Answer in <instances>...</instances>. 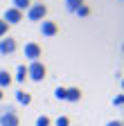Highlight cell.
<instances>
[{"label": "cell", "instance_id": "3957f363", "mask_svg": "<svg viewBox=\"0 0 124 126\" xmlns=\"http://www.w3.org/2000/svg\"><path fill=\"white\" fill-rule=\"evenodd\" d=\"M45 16H48V7L43 2H32L27 9V20H34V23H41L45 20Z\"/></svg>", "mask_w": 124, "mask_h": 126}, {"label": "cell", "instance_id": "44dd1931", "mask_svg": "<svg viewBox=\"0 0 124 126\" xmlns=\"http://www.w3.org/2000/svg\"><path fill=\"white\" fill-rule=\"evenodd\" d=\"M2 97H5V92H2V90H0V101H2Z\"/></svg>", "mask_w": 124, "mask_h": 126}, {"label": "cell", "instance_id": "7a4b0ae2", "mask_svg": "<svg viewBox=\"0 0 124 126\" xmlns=\"http://www.w3.org/2000/svg\"><path fill=\"white\" fill-rule=\"evenodd\" d=\"M45 63L43 61H32L27 65V79H32V81H36V83H41L43 79H45Z\"/></svg>", "mask_w": 124, "mask_h": 126}, {"label": "cell", "instance_id": "ffe728a7", "mask_svg": "<svg viewBox=\"0 0 124 126\" xmlns=\"http://www.w3.org/2000/svg\"><path fill=\"white\" fill-rule=\"evenodd\" d=\"M106 126H122V122H120V119H111Z\"/></svg>", "mask_w": 124, "mask_h": 126}, {"label": "cell", "instance_id": "7c38bea8", "mask_svg": "<svg viewBox=\"0 0 124 126\" xmlns=\"http://www.w3.org/2000/svg\"><path fill=\"white\" fill-rule=\"evenodd\" d=\"M63 2H66V9H68L70 14H74L77 9L84 5V0H63Z\"/></svg>", "mask_w": 124, "mask_h": 126}, {"label": "cell", "instance_id": "9c48e42d", "mask_svg": "<svg viewBox=\"0 0 124 126\" xmlns=\"http://www.w3.org/2000/svg\"><path fill=\"white\" fill-rule=\"evenodd\" d=\"M79 99H81L79 88H66V101H79Z\"/></svg>", "mask_w": 124, "mask_h": 126}, {"label": "cell", "instance_id": "8fae6325", "mask_svg": "<svg viewBox=\"0 0 124 126\" xmlns=\"http://www.w3.org/2000/svg\"><path fill=\"white\" fill-rule=\"evenodd\" d=\"M29 5H32V0H11V7L18 9V11H23V14L29 9Z\"/></svg>", "mask_w": 124, "mask_h": 126}, {"label": "cell", "instance_id": "ac0fdd59", "mask_svg": "<svg viewBox=\"0 0 124 126\" xmlns=\"http://www.w3.org/2000/svg\"><path fill=\"white\" fill-rule=\"evenodd\" d=\"M7 29H9V25H7L2 18H0V38H5V36H7Z\"/></svg>", "mask_w": 124, "mask_h": 126}, {"label": "cell", "instance_id": "6da1fadb", "mask_svg": "<svg viewBox=\"0 0 124 126\" xmlns=\"http://www.w3.org/2000/svg\"><path fill=\"white\" fill-rule=\"evenodd\" d=\"M0 126H20V117L14 106L0 108Z\"/></svg>", "mask_w": 124, "mask_h": 126}, {"label": "cell", "instance_id": "5bb4252c", "mask_svg": "<svg viewBox=\"0 0 124 126\" xmlns=\"http://www.w3.org/2000/svg\"><path fill=\"white\" fill-rule=\"evenodd\" d=\"M74 14H77V16H79V18H86V16H90V7H88V5L84 2V5H81L79 9H77Z\"/></svg>", "mask_w": 124, "mask_h": 126}, {"label": "cell", "instance_id": "2e32d148", "mask_svg": "<svg viewBox=\"0 0 124 126\" xmlns=\"http://www.w3.org/2000/svg\"><path fill=\"white\" fill-rule=\"evenodd\" d=\"M36 126H52V119L48 115H41V117H36Z\"/></svg>", "mask_w": 124, "mask_h": 126}, {"label": "cell", "instance_id": "9a60e30c", "mask_svg": "<svg viewBox=\"0 0 124 126\" xmlns=\"http://www.w3.org/2000/svg\"><path fill=\"white\" fill-rule=\"evenodd\" d=\"M54 99H59V101H66V88H63V86L54 88Z\"/></svg>", "mask_w": 124, "mask_h": 126}, {"label": "cell", "instance_id": "4fadbf2b", "mask_svg": "<svg viewBox=\"0 0 124 126\" xmlns=\"http://www.w3.org/2000/svg\"><path fill=\"white\" fill-rule=\"evenodd\" d=\"M25 79H27V68L25 65H18L16 68V81L18 83H25Z\"/></svg>", "mask_w": 124, "mask_h": 126}, {"label": "cell", "instance_id": "277c9868", "mask_svg": "<svg viewBox=\"0 0 124 126\" xmlns=\"http://www.w3.org/2000/svg\"><path fill=\"white\" fill-rule=\"evenodd\" d=\"M41 56H43V47L38 45V43H25V59H29V63L32 61H41Z\"/></svg>", "mask_w": 124, "mask_h": 126}, {"label": "cell", "instance_id": "5b68a950", "mask_svg": "<svg viewBox=\"0 0 124 126\" xmlns=\"http://www.w3.org/2000/svg\"><path fill=\"white\" fill-rule=\"evenodd\" d=\"M23 18H25V14L18 11V9H14V7H7L5 14H2V20H5L7 25H18Z\"/></svg>", "mask_w": 124, "mask_h": 126}, {"label": "cell", "instance_id": "7402d4cb", "mask_svg": "<svg viewBox=\"0 0 124 126\" xmlns=\"http://www.w3.org/2000/svg\"><path fill=\"white\" fill-rule=\"evenodd\" d=\"M70 126H72V124H70Z\"/></svg>", "mask_w": 124, "mask_h": 126}, {"label": "cell", "instance_id": "d6986e66", "mask_svg": "<svg viewBox=\"0 0 124 126\" xmlns=\"http://www.w3.org/2000/svg\"><path fill=\"white\" fill-rule=\"evenodd\" d=\"M122 104H124V97H122V94H115V97H113V106H117V108H120Z\"/></svg>", "mask_w": 124, "mask_h": 126}, {"label": "cell", "instance_id": "8992f818", "mask_svg": "<svg viewBox=\"0 0 124 126\" xmlns=\"http://www.w3.org/2000/svg\"><path fill=\"white\" fill-rule=\"evenodd\" d=\"M16 47H18L16 38H11V36H7V38H0V54H2V56L14 54V52H16Z\"/></svg>", "mask_w": 124, "mask_h": 126}, {"label": "cell", "instance_id": "30bf717a", "mask_svg": "<svg viewBox=\"0 0 124 126\" xmlns=\"http://www.w3.org/2000/svg\"><path fill=\"white\" fill-rule=\"evenodd\" d=\"M11 74L7 72V70H0V90H5V88H9L11 86Z\"/></svg>", "mask_w": 124, "mask_h": 126}, {"label": "cell", "instance_id": "ba28073f", "mask_svg": "<svg viewBox=\"0 0 124 126\" xmlns=\"http://www.w3.org/2000/svg\"><path fill=\"white\" fill-rule=\"evenodd\" d=\"M16 101L20 106H29L32 104V94H29L27 90H16Z\"/></svg>", "mask_w": 124, "mask_h": 126}, {"label": "cell", "instance_id": "52a82bcc", "mask_svg": "<svg viewBox=\"0 0 124 126\" xmlns=\"http://www.w3.org/2000/svg\"><path fill=\"white\" fill-rule=\"evenodd\" d=\"M41 34H43V38L56 36V34H59V25H56L54 20H41Z\"/></svg>", "mask_w": 124, "mask_h": 126}, {"label": "cell", "instance_id": "e0dca14e", "mask_svg": "<svg viewBox=\"0 0 124 126\" xmlns=\"http://www.w3.org/2000/svg\"><path fill=\"white\" fill-rule=\"evenodd\" d=\"M54 126H70V119H68L66 115H59L56 122H54Z\"/></svg>", "mask_w": 124, "mask_h": 126}]
</instances>
